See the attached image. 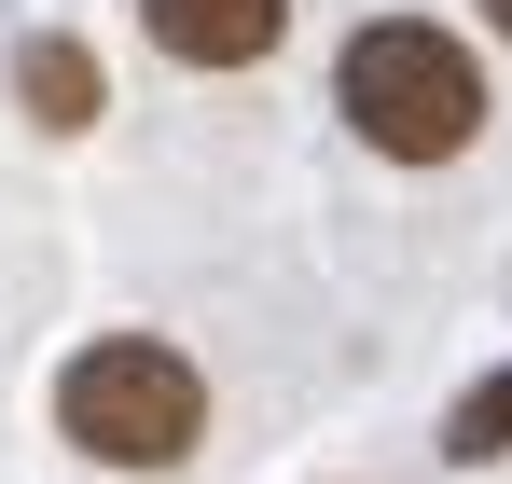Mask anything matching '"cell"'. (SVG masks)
<instances>
[{
  "instance_id": "obj_1",
  "label": "cell",
  "mask_w": 512,
  "mask_h": 484,
  "mask_svg": "<svg viewBox=\"0 0 512 484\" xmlns=\"http://www.w3.org/2000/svg\"><path fill=\"white\" fill-rule=\"evenodd\" d=\"M333 111H346L388 166H443V153L485 139V70H471L457 28H429V14H374V28H346V56H333Z\"/></svg>"
},
{
  "instance_id": "obj_2",
  "label": "cell",
  "mask_w": 512,
  "mask_h": 484,
  "mask_svg": "<svg viewBox=\"0 0 512 484\" xmlns=\"http://www.w3.org/2000/svg\"><path fill=\"white\" fill-rule=\"evenodd\" d=\"M56 429L84 443L97 471H180L194 429H208V374L153 346V332H97L84 360L56 374Z\"/></svg>"
},
{
  "instance_id": "obj_3",
  "label": "cell",
  "mask_w": 512,
  "mask_h": 484,
  "mask_svg": "<svg viewBox=\"0 0 512 484\" xmlns=\"http://www.w3.org/2000/svg\"><path fill=\"white\" fill-rule=\"evenodd\" d=\"M139 28H153V56H180V70H250V56H277L291 0H139Z\"/></svg>"
},
{
  "instance_id": "obj_4",
  "label": "cell",
  "mask_w": 512,
  "mask_h": 484,
  "mask_svg": "<svg viewBox=\"0 0 512 484\" xmlns=\"http://www.w3.org/2000/svg\"><path fill=\"white\" fill-rule=\"evenodd\" d=\"M14 111H28L42 139H84L97 125V56L70 28H28V42H14Z\"/></svg>"
},
{
  "instance_id": "obj_5",
  "label": "cell",
  "mask_w": 512,
  "mask_h": 484,
  "mask_svg": "<svg viewBox=\"0 0 512 484\" xmlns=\"http://www.w3.org/2000/svg\"><path fill=\"white\" fill-rule=\"evenodd\" d=\"M443 457H457V471H485V457H512V360H499V374H485V388H471L457 415H443Z\"/></svg>"
},
{
  "instance_id": "obj_6",
  "label": "cell",
  "mask_w": 512,
  "mask_h": 484,
  "mask_svg": "<svg viewBox=\"0 0 512 484\" xmlns=\"http://www.w3.org/2000/svg\"><path fill=\"white\" fill-rule=\"evenodd\" d=\"M485 28H499V42H512V0H485Z\"/></svg>"
}]
</instances>
